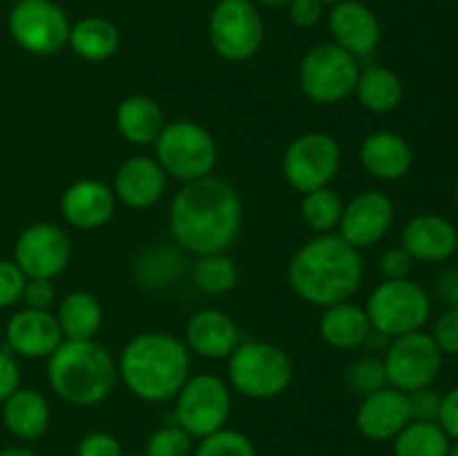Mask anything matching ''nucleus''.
Wrapping results in <instances>:
<instances>
[{
  "instance_id": "1",
  "label": "nucleus",
  "mask_w": 458,
  "mask_h": 456,
  "mask_svg": "<svg viewBox=\"0 0 458 456\" xmlns=\"http://www.w3.org/2000/svg\"><path fill=\"white\" fill-rule=\"evenodd\" d=\"M168 222L174 240L191 253H224L240 232V195L224 179H195L174 195Z\"/></svg>"
},
{
  "instance_id": "2",
  "label": "nucleus",
  "mask_w": 458,
  "mask_h": 456,
  "mask_svg": "<svg viewBox=\"0 0 458 456\" xmlns=\"http://www.w3.org/2000/svg\"><path fill=\"white\" fill-rule=\"evenodd\" d=\"M289 282L309 304L334 307L347 302L360 289L362 258L340 235L322 232L293 255Z\"/></svg>"
},
{
  "instance_id": "3",
  "label": "nucleus",
  "mask_w": 458,
  "mask_h": 456,
  "mask_svg": "<svg viewBox=\"0 0 458 456\" xmlns=\"http://www.w3.org/2000/svg\"><path fill=\"white\" fill-rule=\"evenodd\" d=\"M121 380L125 387L148 402H165L177 396L188 380L191 353L170 334H141L121 353Z\"/></svg>"
},
{
  "instance_id": "4",
  "label": "nucleus",
  "mask_w": 458,
  "mask_h": 456,
  "mask_svg": "<svg viewBox=\"0 0 458 456\" xmlns=\"http://www.w3.org/2000/svg\"><path fill=\"white\" fill-rule=\"evenodd\" d=\"M47 380L63 401L89 407L114 389L116 365L94 340H65L49 356Z\"/></svg>"
},
{
  "instance_id": "5",
  "label": "nucleus",
  "mask_w": 458,
  "mask_h": 456,
  "mask_svg": "<svg viewBox=\"0 0 458 456\" xmlns=\"http://www.w3.org/2000/svg\"><path fill=\"white\" fill-rule=\"evenodd\" d=\"M432 311V300L419 282L410 280H385L371 291L367 298L365 313L371 322V329L387 338L420 331Z\"/></svg>"
},
{
  "instance_id": "6",
  "label": "nucleus",
  "mask_w": 458,
  "mask_h": 456,
  "mask_svg": "<svg viewBox=\"0 0 458 456\" xmlns=\"http://www.w3.org/2000/svg\"><path fill=\"white\" fill-rule=\"evenodd\" d=\"M228 378L244 396L273 398L289 387L293 378V362L276 344L250 340L233 349Z\"/></svg>"
},
{
  "instance_id": "7",
  "label": "nucleus",
  "mask_w": 458,
  "mask_h": 456,
  "mask_svg": "<svg viewBox=\"0 0 458 456\" xmlns=\"http://www.w3.org/2000/svg\"><path fill=\"white\" fill-rule=\"evenodd\" d=\"M155 152L164 173L186 183L208 177L217 164L215 139L204 125L186 119L164 125L155 141Z\"/></svg>"
},
{
  "instance_id": "8",
  "label": "nucleus",
  "mask_w": 458,
  "mask_h": 456,
  "mask_svg": "<svg viewBox=\"0 0 458 456\" xmlns=\"http://www.w3.org/2000/svg\"><path fill=\"white\" fill-rule=\"evenodd\" d=\"M358 76V58L335 43H320L311 47L300 65L302 92L320 106H331L347 98L356 89Z\"/></svg>"
},
{
  "instance_id": "9",
  "label": "nucleus",
  "mask_w": 458,
  "mask_h": 456,
  "mask_svg": "<svg viewBox=\"0 0 458 456\" xmlns=\"http://www.w3.org/2000/svg\"><path fill=\"white\" fill-rule=\"evenodd\" d=\"M7 25L18 47L36 56L65 47L72 30L67 12L54 0H18L9 12Z\"/></svg>"
},
{
  "instance_id": "10",
  "label": "nucleus",
  "mask_w": 458,
  "mask_h": 456,
  "mask_svg": "<svg viewBox=\"0 0 458 456\" xmlns=\"http://www.w3.org/2000/svg\"><path fill=\"white\" fill-rule=\"evenodd\" d=\"M389 387L411 393L416 389L432 387L443 367V351L434 342L432 334L411 331L398 335L387 349L383 360Z\"/></svg>"
},
{
  "instance_id": "11",
  "label": "nucleus",
  "mask_w": 458,
  "mask_h": 456,
  "mask_svg": "<svg viewBox=\"0 0 458 456\" xmlns=\"http://www.w3.org/2000/svg\"><path fill=\"white\" fill-rule=\"evenodd\" d=\"M208 36L226 61H246L262 47V13L250 0H219L210 12Z\"/></svg>"
},
{
  "instance_id": "12",
  "label": "nucleus",
  "mask_w": 458,
  "mask_h": 456,
  "mask_svg": "<svg viewBox=\"0 0 458 456\" xmlns=\"http://www.w3.org/2000/svg\"><path fill=\"white\" fill-rule=\"evenodd\" d=\"M177 425L192 438L219 432L231 416V392L217 376L199 374L186 380L174 407Z\"/></svg>"
},
{
  "instance_id": "13",
  "label": "nucleus",
  "mask_w": 458,
  "mask_h": 456,
  "mask_svg": "<svg viewBox=\"0 0 458 456\" xmlns=\"http://www.w3.org/2000/svg\"><path fill=\"white\" fill-rule=\"evenodd\" d=\"M340 146L331 134L307 132L293 139L282 159L284 179L300 192L325 188L338 174Z\"/></svg>"
},
{
  "instance_id": "14",
  "label": "nucleus",
  "mask_w": 458,
  "mask_h": 456,
  "mask_svg": "<svg viewBox=\"0 0 458 456\" xmlns=\"http://www.w3.org/2000/svg\"><path fill=\"white\" fill-rule=\"evenodd\" d=\"M13 262L27 277H56L70 262V240L54 224H31L18 235Z\"/></svg>"
},
{
  "instance_id": "15",
  "label": "nucleus",
  "mask_w": 458,
  "mask_h": 456,
  "mask_svg": "<svg viewBox=\"0 0 458 456\" xmlns=\"http://www.w3.org/2000/svg\"><path fill=\"white\" fill-rule=\"evenodd\" d=\"M394 222V204L387 195L365 190L353 197L343 208L340 237L353 249H367L389 232Z\"/></svg>"
},
{
  "instance_id": "16",
  "label": "nucleus",
  "mask_w": 458,
  "mask_h": 456,
  "mask_svg": "<svg viewBox=\"0 0 458 456\" xmlns=\"http://www.w3.org/2000/svg\"><path fill=\"white\" fill-rule=\"evenodd\" d=\"M329 30L334 43L356 58L369 56L380 43L378 16L360 0H344L331 7Z\"/></svg>"
},
{
  "instance_id": "17",
  "label": "nucleus",
  "mask_w": 458,
  "mask_h": 456,
  "mask_svg": "<svg viewBox=\"0 0 458 456\" xmlns=\"http://www.w3.org/2000/svg\"><path fill=\"white\" fill-rule=\"evenodd\" d=\"M403 249L419 262H447L458 250V231L441 215H416L403 228Z\"/></svg>"
},
{
  "instance_id": "18",
  "label": "nucleus",
  "mask_w": 458,
  "mask_h": 456,
  "mask_svg": "<svg viewBox=\"0 0 458 456\" xmlns=\"http://www.w3.org/2000/svg\"><path fill=\"white\" fill-rule=\"evenodd\" d=\"M411 420L410 398L405 392L383 387L365 396L356 414V425L371 441H389Z\"/></svg>"
},
{
  "instance_id": "19",
  "label": "nucleus",
  "mask_w": 458,
  "mask_h": 456,
  "mask_svg": "<svg viewBox=\"0 0 458 456\" xmlns=\"http://www.w3.org/2000/svg\"><path fill=\"white\" fill-rule=\"evenodd\" d=\"M7 344L12 351L25 358H49L63 342L56 316L38 308H22L7 322Z\"/></svg>"
},
{
  "instance_id": "20",
  "label": "nucleus",
  "mask_w": 458,
  "mask_h": 456,
  "mask_svg": "<svg viewBox=\"0 0 458 456\" xmlns=\"http://www.w3.org/2000/svg\"><path fill=\"white\" fill-rule=\"evenodd\" d=\"M116 206L114 190L94 179H83L76 182L63 192L61 197V213L72 226L92 231V228L103 226L112 217Z\"/></svg>"
},
{
  "instance_id": "21",
  "label": "nucleus",
  "mask_w": 458,
  "mask_h": 456,
  "mask_svg": "<svg viewBox=\"0 0 458 456\" xmlns=\"http://www.w3.org/2000/svg\"><path fill=\"white\" fill-rule=\"evenodd\" d=\"M165 192V173L152 156H130L114 177V197L130 208H150Z\"/></svg>"
},
{
  "instance_id": "22",
  "label": "nucleus",
  "mask_w": 458,
  "mask_h": 456,
  "mask_svg": "<svg viewBox=\"0 0 458 456\" xmlns=\"http://www.w3.org/2000/svg\"><path fill=\"white\" fill-rule=\"evenodd\" d=\"M186 340L188 347L201 358L217 360L231 356L240 340V331L228 313L219 308H204L188 320Z\"/></svg>"
},
{
  "instance_id": "23",
  "label": "nucleus",
  "mask_w": 458,
  "mask_h": 456,
  "mask_svg": "<svg viewBox=\"0 0 458 456\" xmlns=\"http://www.w3.org/2000/svg\"><path fill=\"white\" fill-rule=\"evenodd\" d=\"M360 161L371 177L380 182H396L411 168V148L401 134L380 130L369 134L360 146Z\"/></svg>"
},
{
  "instance_id": "24",
  "label": "nucleus",
  "mask_w": 458,
  "mask_h": 456,
  "mask_svg": "<svg viewBox=\"0 0 458 456\" xmlns=\"http://www.w3.org/2000/svg\"><path fill=\"white\" fill-rule=\"evenodd\" d=\"M4 427L18 438L34 441L47 432L49 405L43 393L34 389L18 387L7 401L3 402Z\"/></svg>"
},
{
  "instance_id": "25",
  "label": "nucleus",
  "mask_w": 458,
  "mask_h": 456,
  "mask_svg": "<svg viewBox=\"0 0 458 456\" xmlns=\"http://www.w3.org/2000/svg\"><path fill=\"white\" fill-rule=\"evenodd\" d=\"M164 112L159 103L143 94H132L121 101L116 110V128L134 146H148L155 143L164 130Z\"/></svg>"
},
{
  "instance_id": "26",
  "label": "nucleus",
  "mask_w": 458,
  "mask_h": 456,
  "mask_svg": "<svg viewBox=\"0 0 458 456\" xmlns=\"http://www.w3.org/2000/svg\"><path fill=\"white\" fill-rule=\"evenodd\" d=\"M371 322L367 317L365 308L356 307L352 302H340L334 307H327L325 316L320 317V334L331 347L335 349H353L358 344L367 342L371 334Z\"/></svg>"
},
{
  "instance_id": "27",
  "label": "nucleus",
  "mask_w": 458,
  "mask_h": 456,
  "mask_svg": "<svg viewBox=\"0 0 458 456\" xmlns=\"http://www.w3.org/2000/svg\"><path fill=\"white\" fill-rule=\"evenodd\" d=\"M70 47L85 61H106L116 54L121 43V34L114 22L101 16H88L74 22L70 30Z\"/></svg>"
},
{
  "instance_id": "28",
  "label": "nucleus",
  "mask_w": 458,
  "mask_h": 456,
  "mask_svg": "<svg viewBox=\"0 0 458 456\" xmlns=\"http://www.w3.org/2000/svg\"><path fill=\"white\" fill-rule=\"evenodd\" d=\"M56 320L67 340H94L103 325V308L92 293L74 291L61 302Z\"/></svg>"
},
{
  "instance_id": "29",
  "label": "nucleus",
  "mask_w": 458,
  "mask_h": 456,
  "mask_svg": "<svg viewBox=\"0 0 458 456\" xmlns=\"http://www.w3.org/2000/svg\"><path fill=\"white\" fill-rule=\"evenodd\" d=\"M358 101L371 112H392L403 101V83L396 72L383 65H371L360 72L356 83Z\"/></svg>"
},
{
  "instance_id": "30",
  "label": "nucleus",
  "mask_w": 458,
  "mask_h": 456,
  "mask_svg": "<svg viewBox=\"0 0 458 456\" xmlns=\"http://www.w3.org/2000/svg\"><path fill=\"white\" fill-rule=\"evenodd\" d=\"M450 436L443 432L438 423L410 420L394 438V454L396 456H447Z\"/></svg>"
},
{
  "instance_id": "31",
  "label": "nucleus",
  "mask_w": 458,
  "mask_h": 456,
  "mask_svg": "<svg viewBox=\"0 0 458 456\" xmlns=\"http://www.w3.org/2000/svg\"><path fill=\"white\" fill-rule=\"evenodd\" d=\"M343 199L335 195L331 188H318V190L304 192L302 206H300V215H302L304 224L316 232H329L331 228L338 226L340 217H343Z\"/></svg>"
},
{
  "instance_id": "32",
  "label": "nucleus",
  "mask_w": 458,
  "mask_h": 456,
  "mask_svg": "<svg viewBox=\"0 0 458 456\" xmlns=\"http://www.w3.org/2000/svg\"><path fill=\"white\" fill-rule=\"evenodd\" d=\"M195 284L210 295H219L231 291L237 284V266L224 253L199 255L195 264Z\"/></svg>"
},
{
  "instance_id": "33",
  "label": "nucleus",
  "mask_w": 458,
  "mask_h": 456,
  "mask_svg": "<svg viewBox=\"0 0 458 456\" xmlns=\"http://www.w3.org/2000/svg\"><path fill=\"white\" fill-rule=\"evenodd\" d=\"M195 456H258L249 438L237 429H219L210 436L201 438Z\"/></svg>"
},
{
  "instance_id": "34",
  "label": "nucleus",
  "mask_w": 458,
  "mask_h": 456,
  "mask_svg": "<svg viewBox=\"0 0 458 456\" xmlns=\"http://www.w3.org/2000/svg\"><path fill=\"white\" fill-rule=\"evenodd\" d=\"M347 383L353 392L362 393V396H369V393L387 387L389 383L383 360H378V358H362V360L353 362L347 369Z\"/></svg>"
},
{
  "instance_id": "35",
  "label": "nucleus",
  "mask_w": 458,
  "mask_h": 456,
  "mask_svg": "<svg viewBox=\"0 0 458 456\" xmlns=\"http://www.w3.org/2000/svg\"><path fill=\"white\" fill-rule=\"evenodd\" d=\"M192 436L179 425H165L157 429L146 447V456H191Z\"/></svg>"
},
{
  "instance_id": "36",
  "label": "nucleus",
  "mask_w": 458,
  "mask_h": 456,
  "mask_svg": "<svg viewBox=\"0 0 458 456\" xmlns=\"http://www.w3.org/2000/svg\"><path fill=\"white\" fill-rule=\"evenodd\" d=\"M27 275L18 268L16 262L0 259V308L13 307L18 300H22Z\"/></svg>"
},
{
  "instance_id": "37",
  "label": "nucleus",
  "mask_w": 458,
  "mask_h": 456,
  "mask_svg": "<svg viewBox=\"0 0 458 456\" xmlns=\"http://www.w3.org/2000/svg\"><path fill=\"white\" fill-rule=\"evenodd\" d=\"M410 398V411L411 420H425V423H437L438 411H441V393L434 392L432 387L416 389V392L407 393Z\"/></svg>"
},
{
  "instance_id": "38",
  "label": "nucleus",
  "mask_w": 458,
  "mask_h": 456,
  "mask_svg": "<svg viewBox=\"0 0 458 456\" xmlns=\"http://www.w3.org/2000/svg\"><path fill=\"white\" fill-rule=\"evenodd\" d=\"M432 338L443 353L458 356V307L441 313V317L434 325Z\"/></svg>"
},
{
  "instance_id": "39",
  "label": "nucleus",
  "mask_w": 458,
  "mask_h": 456,
  "mask_svg": "<svg viewBox=\"0 0 458 456\" xmlns=\"http://www.w3.org/2000/svg\"><path fill=\"white\" fill-rule=\"evenodd\" d=\"M411 266H414V258L403 246L385 250L380 258V273L385 280H405L411 273Z\"/></svg>"
},
{
  "instance_id": "40",
  "label": "nucleus",
  "mask_w": 458,
  "mask_h": 456,
  "mask_svg": "<svg viewBox=\"0 0 458 456\" xmlns=\"http://www.w3.org/2000/svg\"><path fill=\"white\" fill-rule=\"evenodd\" d=\"M52 280L47 277H27L25 291H22V300L27 302V308H38V311H47L54 302Z\"/></svg>"
},
{
  "instance_id": "41",
  "label": "nucleus",
  "mask_w": 458,
  "mask_h": 456,
  "mask_svg": "<svg viewBox=\"0 0 458 456\" xmlns=\"http://www.w3.org/2000/svg\"><path fill=\"white\" fill-rule=\"evenodd\" d=\"M79 456H123L121 443L112 434L94 432L81 441Z\"/></svg>"
},
{
  "instance_id": "42",
  "label": "nucleus",
  "mask_w": 458,
  "mask_h": 456,
  "mask_svg": "<svg viewBox=\"0 0 458 456\" xmlns=\"http://www.w3.org/2000/svg\"><path fill=\"white\" fill-rule=\"evenodd\" d=\"M286 9H289V18L295 27H313L322 18L320 0H293Z\"/></svg>"
},
{
  "instance_id": "43",
  "label": "nucleus",
  "mask_w": 458,
  "mask_h": 456,
  "mask_svg": "<svg viewBox=\"0 0 458 456\" xmlns=\"http://www.w3.org/2000/svg\"><path fill=\"white\" fill-rule=\"evenodd\" d=\"M21 384V369L18 362L13 360L12 353L0 351V405L12 396Z\"/></svg>"
},
{
  "instance_id": "44",
  "label": "nucleus",
  "mask_w": 458,
  "mask_h": 456,
  "mask_svg": "<svg viewBox=\"0 0 458 456\" xmlns=\"http://www.w3.org/2000/svg\"><path fill=\"white\" fill-rule=\"evenodd\" d=\"M437 423L450 436V441H458V387L443 396Z\"/></svg>"
},
{
  "instance_id": "45",
  "label": "nucleus",
  "mask_w": 458,
  "mask_h": 456,
  "mask_svg": "<svg viewBox=\"0 0 458 456\" xmlns=\"http://www.w3.org/2000/svg\"><path fill=\"white\" fill-rule=\"evenodd\" d=\"M434 289L447 307H458V268H445V271L438 273Z\"/></svg>"
},
{
  "instance_id": "46",
  "label": "nucleus",
  "mask_w": 458,
  "mask_h": 456,
  "mask_svg": "<svg viewBox=\"0 0 458 456\" xmlns=\"http://www.w3.org/2000/svg\"><path fill=\"white\" fill-rule=\"evenodd\" d=\"M0 456H38L31 450H25V447H7V450L0 452Z\"/></svg>"
},
{
  "instance_id": "47",
  "label": "nucleus",
  "mask_w": 458,
  "mask_h": 456,
  "mask_svg": "<svg viewBox=\"0 0 458 456\" xmlns=\"http://www.w3.org/2000/svg\"><path fill=\"white\" fill-rule=\"evenodd\" d=\"M262 7H268V9H282V7H289L293 0H258Z\"/></svg>"
},
{
  "instance_id": "48",
  "label": "nucleus",
  "mask_w": 458,
  "mask_h": 456,
  "mask_svg": "<svg viewBox=\"0 0 458 456\" xmlns=\"http://www.w3.org/2000/svg\"><path fill=\"white\" fill-rule=\"evenodd\" d=\"M447 456H458V441H454L450 445V452H447Z\"/></svg>"
},
{
  "instance_id": "49",
  "label": "nucleus",
  "mask_w": 458,
  "mask_h": 456,
  "mask_svg": "<svg viewBox=\"0 0 458 456\" xmlns=\"http://www.w3.org/2000/svg\"><path fill=\"white\" fill-rule=\"evenodd\" d=\"M322 4H331V7H334V4H338V3H344V0H320Z\"/></svg>"
},
{
  "instance_id": "50",
  "label": "nucleus",
  "mask_w": 458,
  "mask_h": 456,
  "mask_svg": "<svg viewBox=\"0 0 458 456\" xmlns=\"http://www.w3.org/2000/svg\"><path fill=\"white\" fill-rule=\"evenodd\" d=\"M454 197H456V204H458V183H456V190H454Z\"/></svg>"
},
{
  "instance_id": "51",
  "label": "nucleus",
  "mask_w": 458,
  "mask_h": 456,
  "mask_svg": "<svg viewBox=\"0 0 458 456\" xmlns=\"http://www.w3.org/2000/svg\"><path fill=\"white\" fill-rule=\"evenodd\" d=\"M128 456H139V454H128Z\"/></svg>"
}]
</instances>
